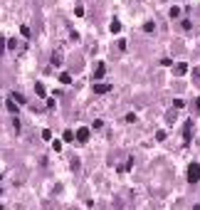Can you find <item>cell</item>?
Segmentation results:
<instances>
[{"mask_svg":"<svg viewBox=\"0 0 200 210\" xmlns=\"http://www.w3.org/2000/svg\"><path fill=\"white\" fill-rule=\"evenodd\" d=\"M188 181H190V183H198V181H200V166H198V163H190V168H188Z\"/></svg>","mask_w":200,"mask_h":210,"instance_id":"6da1fadb","label":"cell"},{"mask_svg":"<svg viewBox=\"0 0 200 210\" xmlns=\"http://www.w3.org/2000/svg\"><path fill=\"white\" fill-rule=\"evenodd\" d=\"M104 72H106V67H104V64H97V69H94V79H101Z\"/></svg>","mask_w":200,"mask_h":210,"instance_id":"7a4b0ae2","label":"cell"},{"mask_svg":"<svg viewBox=\"0 0 200 210\" xmlns=\"http://www.w3.org/2000/svg\"><path fill=\"white\" fill-rule=\"evenodd\" d=\"M109 89H111V87H109V84H101V82L94 87V91H97V94H104V91H109Z\"/></svg>","mask_w":200,"mask_h":210,"instance_id":"3957f363","label":"cell"},{"mask_svg":"<svg viewBox=\"0 0 200 210\" xmlns=\"http://www.w3.org/2000/svg\"><path fill=\"white\" fill-rule=\"evenodd\" d=\"M185 72H188V64H185V62L175 64V74H185Z\"/></svg>","mask_w":200,"mask_h":210,"instance_id":"277c9868","label":"cell"},{"mask_svg":"<svg viewBox=\"0 0 200 210\" xmlns=\"http://www.w3.org/2000/svg\"><path fill=\"white\" fill-rule=\"evenodd\" d=\"M77 139H79V141L84 143V141L89 139V131H86V129H79V133H77Z\"/></svg>","mask_w":200,"mask_h":210,"instance_id":"5b68a950","label":"cell"},{"mask_svg":"<svg viewBox=\"0 0 200 210\" xmlns=\"http://www.w3.org/2000/svg\"><path fill=\"white\" fill-rule=\"evenodd\" d=\"M5 106H8V111H10V114H17V106H15V102H5Z\"/></svg>","mask_w":200,"mask_h":210,"instance_id":"8992f818","label":"cell"},{"mask_svg":"<svg viewBox=\"0 0 200 210\" xmlns=\"http://www.w3.org/2000/svg\"><path fill=\"white\" fill-rule=\"evenodd\" d=\"M143 30H146V32H153V30H156V25H153V22H146V25H143Z\"/></svg>","mask_w":200,"mask_h":210,"instance_id":"52a82bcc","label":"cell"},{"mask_svg":"<svg viewBox=\"0 0 200 210\" xmlns=\"http://www.w3.org/2000/svg\"><path fill=\"white\" fill-rule=\"evenodd\" d=\"M119 30H121V25H119V20H114L111 22V32H119Z\"/></svg>","mask_w":200,"mask_h":210,"instance_id":"ba28073f","label":"cell"},{"mask_svg":"<svg viewBox=\"0 0 200 210\" xmlns=\"http://www.w3.org/2000/svg\"><path fill=\"white\" fill-rule=\"evenodd\" d=\"M35 91H37L40 97H42V94H45V87H42V84H35Z\"/></svg>","mask_w":200,"mask_h":210,"instance_id":"9c48e42d","label":"cell"},{"mask_svg":"<svg viewBox=\"0 0 200 210\" xmlns=\"http://www.w3.org/2000/svg\"><path fill=\"white\" fill-rule=\"evenodd\" d=\"M3 50H5V40L0 37V57H3Z\"/></svg>","mask_w":200,"mask_h":210,"instance_id":"30bf717a","label":"cell"},{"mask_svg":"<svg viewBox=\"0 0 200 210\" xmlns=\"http://www.w3.org/2000/svg\"><path fill=\"white\" fill-rule=\"evenodd\" d=\"M198 109H200V99H198Z\"/></svg>","mask_w":200,"mask_h":210,"instance_id":"8fae6325","label":"cell"}]
</instances>
